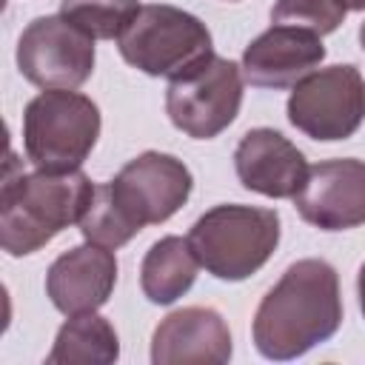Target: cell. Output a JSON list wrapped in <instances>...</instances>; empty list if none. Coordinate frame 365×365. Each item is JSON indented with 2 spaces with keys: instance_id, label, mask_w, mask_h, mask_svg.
Here are the masks:
<instances>
[{
  "instance_id": "8fae6325",
  "label": "cell",
  "mask_w": 365,
  "mask_h": 365,
  "mask_svg": "<svg viewBox=\"0 0 365 365\" xmlns=\"http://www.w3.org/2000/svg\"><path fill=\"white\" fill-rule=\"evenodd\" d=\"M325 60L322 37L299 29L274 23L254 37L242 51V77L257 88H291L308 77Z\"/></svg>"
},
{
  "instance_id": "2e32d148",
  "label": "cell",
  "mask_w": 365,
  "mask_h": 365,
  "mask_svg": "<svg viewBox=\"0 0 365 365\" xmlns=\"http://www.w3.org/2000/svg\"><path fill=\"white\" fill-rule=\"evenodd\" d=\"M120 359V339L114 325L97 311L71 314L46 356L48 365H111Z\"/></svg>"
},
{
  "instance_id": "7a4b0ae2",
  "label": "cell",
  "mask_w": 365,
  "mask_h": 365,
  "mask_svg": "<svg viewBox=\"0 0 365 365\" xmlns=\"http://www.w3.org/2000/svg\"><path fill=\"white\" fill-rule=\"evenodd\" d=\"M94 185L80 171L9 174L0 191V245L9 257H29L63 228L83 220Z\"/></svg>"
},
{
  "instance_id": "7402d4cb",
  "label": "cell",
  "mask_w": 365,
  "mask_h": 365,
  "mask_svg": "<svg viewBox=\"0 0 365 365\" xmlns=\"http://www.w3.org/2000/svg\"><path fill=\"white\" fill-rule=\"evenodd\" d=\"M359 43H362V51H365V23L359 26Z\"/></svg>"
},
{
  "instance_id": "e0dca14e",
  "label": "cell",
  "mask_w": 365,
  "mask_h": 365,
  "mask_svg": "<svg viewBox=\"0 0 365 365\" xmlns=\"http://www.w3.org/2000/svg\"><path fill=\"white\" fill-rule=\"evenodd\" d=\"M137 9V0H60V14L94 40H120Z\"/></svg>"
},
{
  "instance_id": "5b68a950",
  "label": "cell",
  "mask_w": 365,
  "mask_h": 365,
  "mask_svg": "<svg viewBox=\"0 0 365 365\" xmlns=\"http://www.w3.org/2000/svg\"><path fill=\"white\" fill-rule=\"evenodd\" d=\"M117 48L137 71L168 80L182 77L214 54L208 26L197 14L168 3L140 6L120 34Z\"/></svg>"
},
{
  "instance_id": "44dd1931",
  "label": "cell",
  "mask_w": 365,
  "mask_h": 365,
  "mask_svg": "<svg viewBox=\"0 0 365 365\" xmlns=\"http://www.w3.org/2000/svg\"><path fill=\"white\" fill-rule=\"evenodd\" d=\"M348 11H365V0H342Z\"/></svg>"
},
{
  "instance_id": "ba28073f",
  "label": "cell",
  "mask_w": 365,
  "mask_h": 365,
  "mask_svg": "<svg viewBox=\"0 0 365 365\" xmlns=\"http://www.w3.org/2000/svg\"><path fill=\"white\" fill-rule=\"evenodd\" d=\"M191 188L194 177L188 165L165 151H143L108 180L117 208L137 231L171 220L188 202Z\"/></svg>"
},
{
  "instance_id": "52a82bcc",
  "label": "cell",
  "mask_w": 365,
  "mask_h": 365,
  "mask_svg": "<svg viewBox=\"0 0 365 365\" xmlns=\"http://www.w3.org/2000/svg\"><path fill=\"white\" fill-rule=\"evenodd\" d=\"M242 80V68L234 60L211 54L168 83L165 114L182 134L194 140H214L240 114Z\"/></svg>"
},
{
  "instance_id": "3957f363",
  "label": "cell",
  "mask_w": 365,
  "mask_h": 365,
  "mask_svg": "<svg viewBox=\"0 0 365 365\" xmlns=\"http://www.w3.org/2000/svg\"><path fill=\"white\" fill-rule=\"evenodd\" d=\"M188 242L211 277L240 282L257 274L277 251L279 214L274 208L222 202L197 217Z\"/></svg>"
},
{
  "instance_id": "603a6c76",
  "label": "cell",
  "mask_w": 365,
  "mask_h": 365,
  "mask_svg": "<svg viewBox=\"0 0 365 365\" xmlns=\"http://www.w3.org/2000/svg\"><path fill=\"white\" fill-rule=\"evenodd\" d=\"M228 3H234V0H228Z\"/></svg>"
},
{
  "instance_id": "30bf717a",
  "label": "cell",
  "mask_w": 365,
  "mask_h": 365,
  "mask_svg": "<svg viewBox=\"0 0 365 365\" xmlns=\"http://www.w3.org/2000/svg\"><path fill=\"white\" fill-rule=\"evenodd\" d=\"M294 208L319 231H348L365 222V160L336 157L308 168Z\"/></svg>"
},
{
  "instance_id": "277c9868",
  "label": "cell",
  "mask_w": 365,
  "mask_h": 365,
  "mask_svg": "<svg viewBox=\"0 0 365 365\" xmlns=\"http://www.w3.org/2000/svg\"><path fill=\"white\" fill-rule=\"evenodd\" d=\"M100 137V108L74 88H43L23 111V148L40 171H71Z\"/></svg>"
},
{
  "instance_id": "6da1fadb",
  "label": "cell",
  "mask_w": 365,
  "mask_h": 365,
  "mask_svg": "<svg viewBox=\"0 0 365 365\" xmlns=\"http://www.w3.org/2000/svg\"><path fill=\"white\" fill-rule=\"evenodd\" d=\"M342 325L339 274L331 262L308 257L291 262L259 299L251 336L265 359H297L328 342Z\"/></svg>"
},
{
  "instance_id": "ac0fdd59",
  "label": "cell",
  "mask_w": 365,
  "mask_h": 365,
  "mask_svg": "<svg viewBox=\"0 0 365 365\" xmlns=\"http://www.w3.org/2000/svg\"><path fill=\"white\" fill-rule=\"evenodd\" d=\"M80 225V234L86 237V242H97L103 248H120L125 245L128 240H134L140 231L123 217V211L117 208L111 191H108V182H100L94 185V194H91V202L83 214V220L77 222Z\"/></svg>"
},
{
  "instance_id": "d6986e66",
  "label": "cell",
  "mask_w": 365,
  "mask_h": 365,
  "mask_svg": "<svg viewBox=\"0 0 365 365\" xmlns=\"http://www.w3.org/2000/svg\"><path fill=\"white\" fill-rule=\"evenodd\" d=\"M348 9L342 0H277L271 9V23L299 26L314 34H331L342 26Z\"/></svg>"
},
{
  "instance_id": "4fadbf2b",
  "label": "cell",
  "mask_w": 365,
  "mask_h": 365,
  "mask_svg": "<svg viewBox=\"0 0 365 365\" xmlns=\"http://www.w3.org/2000/svg\"><path fill=\"white\" fill-rule=\"evenodd\" d=\"M117 285V257L111 248L97 242L74 245L71 251L60 254L46 271V294L51 305L71 317L97 311L108 302Z\"/></svg>"
},
{
  "instance_id": "5bb4252c",
  "label": "cell",
  "mask_w": 365,
  "mask_h": 365,
  "mask_svg": "<svg viewBox=\"0 0 365 365\" xmlns=\"http://www.w3.org/2000/svg\"><path fill=\"white\" fill-rule=\"evenodd\" d=\"M231 331L220 311L205 305H188L171 311L151 336V362H214L222 365L231 359Z\"/></svg>"
},
{
  "instance_id": "9c48e42d",
  "label": "cell",
  "mask_w": 365,
  "mask_h": 365,
  "mask_svg": "<svg viewBox=\"0 0 365 365\" xmlns=\"http://www.w3.org/2000/svg\"><path fill=\"white\" fill-rule=\"evenodd\" d=\"M94 37L63 14L34 17L17 40V68L37 88H80L94 71Z\"/></svg>"
},
{
  "instance_id": "8992f818",
  "label": "cell",
  "mask_w": 365,
  "mask_h": 365,
  "mask_svg": "<svg viewBox=\"0 0 365 365\" xmlns=\"http://www.w3.org/2000/svg\"><path fill=\"white\" fill-rule=\"evenodd\" d=\"M365 120V77L356 66L339 63L314 68L288 97V123L317 143L348 140Z\"/></svg>"
},
{
  "instance_id": "9a60e30c",
  "label": "cell",
  "mask_w": 365,
  "mask_h": 365,
  "mask_svg": "<svg viewBox=\"0 0 365 365\" xmlns=\"http://www.w3.org/2000/svg\"><path fill=\"white\" fill-rule=\"evenodd\" d=\"M197 268H200V259L194 257L188 237H174V234L163 237L143 257L140 288L148 302L171 305L191 291L197 279Z\"/></svg>"
},
{
  "instance_id": "ffe728a7",
  "label": "cell",
  "mask_w": 365,
  "mask_h": 365,
  "mask_svg": "<svg viewBox=\"0 0 365 365\" xmlns=\"http://www.w3.org/2000/svg\"><path fill=\"white\" fill-rule=\"evenodd\" d=\"M356 294H359V311L365 317V262L359 265V277H356Z\"/></svg>"
},
{
  "instance_id": "7c38bea8",
  "label": "cell",
  "mask_w": 365,
  "mask_h": 365,
  "mask_svg": "<svg viewBox=\"0 0 365 365\" xmlns=\"http://www.w3.org/2000/svg\"><path fill=\"white\" fill-rule=\"evenodd\" d=\"M234 168L242 188L271 200H294L308 177L305 154L285 134L265 125L242 134L234 151Z\"/></svg>"
}]
</instances>
